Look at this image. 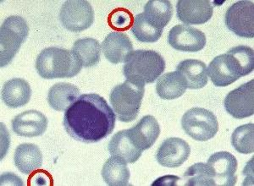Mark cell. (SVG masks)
I'll list each match as a JSON object with an SVG mask.
<instances>
[{
    "label": "cell",
    "mask_w": 254,
    "mask_h": 186,
    "mask_svg": "<svg viewBox=\"0 0 254 186\" xmlns=\"http://www.w3.org/2000/svg\"><path fill=\"white\" fill-rule=\"evenodd\" d=\"M32 89L28 82L21 78H14L3 84L1 98L5 105L12 109L23 107L29 103Z\"/></svg>",
    "instance_id": "18"
},
{
    "label": "cell",
    "mask_w": 254,
    "mask_h": 186,
    "mask_svg": "<svg viewBox=\"0 0 254 186\" xmlns=\"http://www.w3.org/2000/svg\"><path fill=\"white\" fill-rule=\"evenodd\" d=\"M181 179L177 176H173V175H167L164 177L159 178L155 182H153L152 186H173L177 185V182Z\"/></svg>",
    "instance_id": "31"
},
{
    "label": "cell",
    "mask_w": 254,
    "mask_h": 186,
    "mask_svg": "<svg viewBox=\"0 0 254 186\" xmlns=\"http://www.w3.org/2000/svg\"><path fill=\"white\" fill-rule=\"evenodd\" d=\"M183 178L187 186H215L214 175L208 163H198L191 165L186 171Z\"/></svg>",
    "instance_id": "27"
},
{
    "label": "cell",
    "mask_w": 254,
    "mask_h": 186,
    "mask_svg": "<svg viewBox=\"0 0 254 186\" xmlns=\"http://www.w3.org/2000/svg\"><path fill=\"white\" fill-rule=\"evenodd\" d=\"M82 69L81 62L72 50L49 47L41 52L36 61V69L46 80L72 78Z\"/></svg>",
    "instance_id": "2"
},
{
    "label": "cell",
    "mask_w": 254,
    "mask_h": 186,
    "mask_svg": "<svg viewBox=\"0 0 254 186\" xmlns=\"http://www.w3.org/2000/svg\"><path fill=\"white\" fill-rule=\"evenodd\" d=\"M206 42L205 34L202 31L188 25H176L168 35V43L178 51H201L205 47Z\"/></svg>",
    "instance_id": "11"
},
{
    "label": "cell",
    "mask_w": 254,
    "mask_h": 186,
    "mask_svg": "<svg viewBox=\"0 0 254 186\" xmlns=\"http://www.w3.org/2000/svg\"><path fill=\"white\" fill-rule=\"evenodd\" d=\"M165 61L153 50H135L127 58L123 67L127 80L138 85L154 82L165 71Z\"/></svg>",
    "instance_id": "3"
},
{
    "label": "cell",
    "mask_w": 254,
    "mask_h": 186,
    "mask_svg": "<svg viewBox=\"0 0 254 186\" xmlns=\"http://www.w3.org/2000/svg\"><path fill=\"white\" fill-rule=\"evenodd\" d=\"M14 161L19 171L25 175H30L42 167L43 154L35 144H21L15 149Z\"/></svg>",
    "instance_id": "21"
},
{
    "label": "cell",
    "mask_w": 254,
    "mask_h": 186,
    "mask_svg": "<svg viewBox=\"0 0 254 186\" xmlns=\"http://www.w3.org/2000/svg\"><path fill=\"white\" fill-rule=\"evenodd\" d=\"M187 88L185 80L179 72H169L157 80V94L164 100H173L182 97Z\"/></svg>",
    "instance_id": "23"
},
{
    "label": "cell",
    "mask_w": 254,
    "mask_h": 186,
    "mask_svg": "<svg viewBox=\"0 0 254 186\" xmlns=\"http://www.w3.org/2000/svg\"><path fill=\"white\" fill-rule=\"evenodd\" d=\"M190 147L182 138L171 137L162 142L156 153L158 163L166 168H178L188 160Z\"/></svg>",
    "instance_id": "12"
},
{
    "label": "cell",
    "mask_w": 254,
    "mask_h": 186,
    "mask_svg": "<svg viewBox=\"0 0 254 186\" xmlns=\"http://www.w3.org/2000/svg\"><path fill=\"white\" fill-rule=\"evenodd\" d=\"M108 150L112 156L124 159L127 163H136L142 156V151L133 145L127 135V129L118 131L110 140Z\"/></svg>",
    "instance_id": "24"
},
{
    "label": "cell",
    "mask_w": 254,
    "mask_h": 186,
    "mask_svg": "<svg viewBox=\"0 0 254 186\" xmlns=\"http://www.w3.org/2000/svg\"><path fill=\"white\" fill-rule=\"evenodd\" d=\"M144 92V85L133 83L128 80L113 88L110 101L119 121L129 123L136 120Z\"/></svg>",
    "instance_id": "4"
},
{
    "label": "cell",
    "mask_w": 254,
    "mask_h": 186,
    "mask_svg": "<svg viewBox=\"0 0 254 186\" xmlns=\"http://www.w3.org/2000/svg\"><path fill=\"white\" fill-rule=\"evenodd\" d=\"M207 70L211 81L214 86L220 87L228 86L240 78L249 74L231 50L214 58Z\"/></svg>",
    "instance_id": "7"
},
{
    "label": "cell",
    "mask_w": 254,
    "mask_h": 186,
    "mask_svg": "<svg viewBox=\"0 0 254 186\" xmlns=\"http://www.w3.org/2000/svg\"><path fill=\"white\" fill-rule=\"evenodd\" d=\"M116 116L107 101L100 95L80 96L67 109L63 124L67 134L84 143H96L112 134Z\"/></svg>",
    "instance_id": "1"
},
{
    "label": "cell",
    "mask_w": 254,
    "mask_h": 186,
    "mask_svg": "<svg viewBox=\"0 0 254 186\" xmlns=\"http://www.w3.org/2000/svg\"><path fill=\"white\" fill-rule=\"evenodd\" d=\"M214 5L208 0H180L176 3L177 18L187 25H202L210 20Z\"/></svg>",
    "instance_id": "14"
},
{
    "label": "cell",
    "mask_w": 254,
    "mask_h": 186,
    "mask_svg": "<svg viewBox=\"0 0 254 186\" xmlns=\"http://www.w3.org/2000/svg\"><path fill=\"white\" fill-rule=\"evenodd\" d=\"M104 182L110 186H125L129 185L130 170L124 159L112 156L104 163L101 172Z\"/></svg>",
    "instance_id": "22"
},
{
    "label": "cell",
    "mask_w": 254,
    "mask_h": 186,
    "mask_svg": "<svg viewBox=\"0 0 254 186\" xmlns=\"http://www.w3.org/2000/svg\"><path fill=\"white\" fill-rule=\"evenodd\" d=\"M185 80L188 88L202 89L208 84V70L205 63L197 60H186L176 67Z\"/></svg>",
    "instance_id": "20"
},
{
    "label": "cell",
    "mask_w": 254,
    "mask_h": 186,
    "mask_svg": "<svg viewBox=\"0 0 254 186\" xmlns=\"http://www.w3.org/2000/svg\"><path fill=\"white\" fill-rule=\"evenodd\" d=\"M143 14L151 26L163 30L171 21L173 6L168 0H150L145 4Z\"/></svg>",
    "instance_id": "25"
},
{
    "label": "cell",
    "mask_w": 254,
    "mask_h": 186,
    "mask_svg": "<svg viewBox=\"0 0 254 186\" xmlns=\"http://www.w3.org/2000/svg\"><path fill=\"white\" fill-rule=\"evenodd\" d=\"M225 26L240 37L254 38V5L253 1H238L227 9Z\"/></svg>",
    "instance_id": "9"
},
{
    "label": "cell",
    "mask_w": 254,
    "mask_h": 186,
    "mask_svg": "<svg viewBox=\"0 0 254 186\" xmlns=\"http://www.w3.org/2000/svg\"><path fill=\"white\" fill-rule=\"evenodd\" d=\"M208 166L210 167L214 175L215 186H233L236 185L237 176V158L228 152H215L208 159Z\"/></svg>",
    "instance_id": "13"
},
{
    "label": "cell",
    "mask_w": 254,
    "mask_h": 186,
    "mask_svg": "<svg viewBox=\"0 0 254 186\" xmlns=\"http://www.w3.org/2000/svg\"><path fill=\"white\" fill-rule=\"evenodd\" d=\"M101 49L104 57L112 63L126 62L133 52L130 38L121 32H111L102 43Z\"/></svg>",
    "instance_id": "17"
},
{
    "label": "cell",
    "mask_w": 254,
    "mask_h": 186,
    "mask_svg": "<svg viewBox=\"0 0 254 186\" xmlns=\"http://www.w3.org/2000/svg\"><path fill=\"white\" fill-rule=\"evenodd\" d=\"M131 32L136 40L142 43H156L163 34V30H159L147 22L143 13L136 15L133 25Z\"/></svg>",
    "instance_id": "29"
},
{
    "label": "cell",
    "mask_w": 254,
    "mask_h": 186,
    "mask_svg": "<svg viewBox=\"0 0 254 186\" xmlns=\"http://www.w3.org/2000/svg\"><path fill=\"white\" fill-rule=\"evenodd\" d=\"M131 13L125 9H117L111 13L108 18L110 27L118 31H126L133 25Z\"/></svg>",
    "instance_id": "30"
},
{
    "label": "cell",
    "mask_w": 254,
    "mask_h": 186,
    "mask_svg": "<svg viewBox=\"0 0 254 186\" xmlns=\"http://www.w3.org/2000/svg\"><path fill=\"white\" fill-rule=\"evenodd\" d=\"M49 121L38 110H27L16 115L11 122L12 129L16 135L23 137H36L44 135Z\"/></svg>",
    "instance_id": "15"
},
{
    "label": "cell",
    "mask_w": 254,
    "mask_h": 186,
    "mask_svg": "<svg viewBox=\"0 0 254 186\" xmlns=\"http://www.w3.org/2000/svg\"><path fill=\"white\" fill-rule=\"evenodd\" d=\"M29 34L26 20L19 15L6 18L0 28L1 67L8 65L20 50Z\"/></svg>",
    "instance_id": "5"
},
{
    "label": "cell",
    "mask_w": 254,
    "mask_h": 186,
    "mask_svg": "<svg viewBox=\"0 0 254 186\" xmlns=\"http://www.w3.org/2000/svg\"><path fill=\"white\" fill-rule=\"evenodd\" d=\"M159 134L160 126L152 115L144 116L136 125L127 129V135L130 141L142 152L153 146Z\"/></svg>",
    "instance_id": "16"
},
{
    "label": "cell",
    "mask_w": 254,
    "mask_h": 186,
    "mask_svg": "<svg viewBox=\"0 0 254 186\" xmlns=\"http://www.w3.org/2000/svg\"><path fill=\"white\" fill-rule=\"evenodd\" d=\"M60 20L69 32H81L93 25L94 11L88 1L69 0L61 7Z\"/></svg>",
    "instance_id": "8"
},
{
    "label": "cell",
    "mask_w": 254,
    "mask_h": 186,
    "mask_svg": "<svg viewBox=\"0 0 254 186\" xmlns=\"http://www.w3.org/2000/svg\"><path fill=\"white\" fill-rule=\"evenodd\" d=\"M225 110L233 118L243 120L254 114V80L240 86L225 97Z\"/></svg>",
    "instance_id": "10"
},
{
    "label": "cell",
    "mask_w": 254,
    "mask_h": 186,
    "mask_svg": "<svg viewBox=\"0 0 254 186\" xmlns=\"http://www.w3.org/2000/svg\"><path fill=\"white\" fill-rule=\"evenodd\" d=\"M101 45L92 37H85L76 40L72 51L78 58L82 67L91 68L97 65L101 60Z\"/></svg>",
    "instance_id": "26"
},
{
    "label": "cell",
    "mask_w": 254,
    "mask_h": 186,
    "mask_svg": "<svg viewBox=\"0 0 254 186\" xmlns=\"http://www.w3.org/2000/svg\"><path fill=\"white\" fill-rule=\"evenodd\" d=\"M80 90L75 85L60 82L49 89L48 102L56 111H66L80 98Z\"/></svg>",
    "instance_id": "19"
},
{
    "label": "cell",
    "mask_w": 254,
    "mask_h": 186,
    "mask_svg": "<svg viewBox=\"0 0 254 186\" xmlns=\"http://www.w3.org/2000/svg\"><path fill=\"white\" fill-rule=\"evenodd\" d=\"M182 127L194 140L207 141L216 135L219 123L215 115L208 109L192 108L183 115Z\"/></svg>",
    "instance_id": "6"
},
{
    "label": "cell",
    "mask_w": 254,
    "mask_h": 186,
    "mask_svg": "<svg viewBox=\"0 0 254 186\" xmlns=\"http://www.w3.org/2000/svg\"><path fill=\"white\" fill-rule=\"evenodd\" d=\"M231 144L242 154H250L254 151V124H247L237 127L231 135Z\"/></svg>",
    "instance_id": "28"
}]
</instances>
